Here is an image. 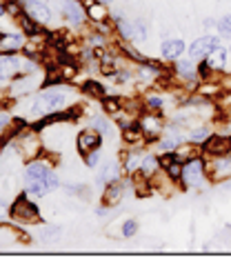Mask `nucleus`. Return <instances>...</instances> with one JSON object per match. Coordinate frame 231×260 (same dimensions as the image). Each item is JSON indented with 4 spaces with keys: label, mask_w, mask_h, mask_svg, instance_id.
Segmentation results:
<instances>
[{
    "label": "nucleus",
    "mask_w": 231,
    "mask_h": 260,
    "mask_svg": "<svg viewBox=\"0 0 231 260\" xmlns=\"http://www.w3.org/2000/svg\"><path fill=\"white\" fill-rule=\"evenodd\" d=\"M145 107L149 109V111H158V109H162V98H160V96H147V100H145Z\"/></svg>",
    "instance_id": "36"
},
{
    "label": "nucleus",
    "mask_w": 231,
    "mask_h": 260,
    "mask_svg": "<svg viewBox=\"0 0 231 260\" xmlns=\"http://www.w3.org/2000/svg\"><path fill=\"white\" fill-rule=\"evenodd\" d=\"M209 129H207L205 125H200V127H195V129H189L187 132V143H193V145H200L203 147L205 145V140L209 138Z\"/></svg>",
    "instance_id": "25"
},
{
    "label": "nucleus",
    "mask_w": 231,
    "mask_h": 260,
    "mask_svg": "<svg viewBox=\"0 0 231 260\" xmlns=\"http://www.w3.org/2000/svg\"><path fill=\"white\" fill-rule=\"evenodd\" d=\"M158 169H160L158 156H153V153H147V156H142V165H140L138 171H142L147 178H151L153 174H158Z\"/></svg>",
    "instance_id": "22"
},
{
    "label": "nucleus",
    "mask_w": 231,
    "mask_h": 260,
    "mask_svg": "<svg viewBox=\"0 0 231 260\" xmlns=\"http://www.w3.org/2000/svg\"><path fill=\"white\" fill-rule=\"evenodd\" d=\"M122 160H124V171L127 174H136L142 165V156L138 151H127V153H122Z\"/></svg>",
    "instance_id": "23"
},
{
    "label": "nucleus",
    "mask_w": 231,
    "mask_h": 260,
    "mask_svg": "<svg viewBox=\"0 0 231 260\" xmlns=\"http://www.w3.org/2000/svg\"><path fill=\"white\" fill-rule=\"evenodd\" d=\"M11 218L18 222H38L40 211H38V207L22 193V196H18L14 200V205H11Z\"/></svg>",
    "instance_id": "3"
},
{
    "label": "nucleus",
    "mask_w": 231,
    "mask_h": 260,
    "mask_svg": "<svg viewBox=\"0 0 231 260\" xmlns=\"http://www.w3.org/2000/svg\"><path fill=\"white\" fill-rule=\"evenodd\" d=\"M103 107H105L107 114L118 116V114H120V109H122V105H120V100H118V98H105L103 100Z\"/></svg>",
    "instance_id": "33"
},
{
    "label": "nucleus",
    "mask_w": 231,
    "mask_h": 260,
    "mask_svg": "<svg viewBox=\"0 0 231 260\" xmlns=\"http://www.w3.org/2000/svg\"><path fill=\"white\" fill-rule=\"evenodd\" d=\"M18 20H20V27H22V31H25L27 36H38V22L36 20H31L27 14L20 16Z\"/></svg>",
    "instance_id": "29"
},
{
    "label": "nucleus",
    "mask_w": 231,
    "mask_h": 260,
    "mask_svg": "<svg viewBox=\"0 0 231 260\" xmlns=\"http://www.w3.org/2000/svg\"><path fill=\"white\" fill-rule=\"evenodd\" d=\"M122 138H124V143H127V145L140 147L147 140V136H145V132H142L140 122H134V125H129V127L122 129Z\"/></svg>",
    "instance_id": "19"
},
{
    "label": "nucleus",
    "mask_w": 231,
    "mask_h": 260,
    "mask_svg": "<svg viewBox=\"0 0 231 260\" xmlns=\"http://www.w3.org/2000/svg\"><path fill=\"white\" fill-rule=\"evenodd\" d=\"M91 127L96 129V132H98L100 136H111V132H114V127L109 125V120H107L105 116H93Z\"/></svg>",
    "instance_id": "27"
},
{
    "label": "nucleus",
    "mask_w": 231,
    "mask_h": 260,
    "mask_svg": "<svg viewBox=\"0 0 231 260\" xmlns=\"http://www.w3.org/2000/svg\"><path fill=\"white\" fill-rule=\"evenodd\" d=\"M147 25L142 20H134L131 22V31H129V43H145L147 40Z\"/></svg>",
    "instance_id": "24"
},
{
    "label": "nucleus",
    "mask_w": 231,
    "mask_h": 260,
    "mask_svg": "<svg viewBox=\"0 0 231 260\" xmlns=\"http://www.w3.org/2000/svg\"><path fill=\"white\" fill-rule=\"evenodd\" d=\"M229 51H231V47H229Z\"/></svg>",
    "instance_id": "43"
},
{
    "label": "nucleus",
    "mask_w": 231,
    "mask_h": 260,
    "mask_svg": "<svg viewBox=\"0 0 231 260\" xmlns=\"http://www.w3.org/2000/svg\"><path fill=\"white\" fill-rule=\"evenodd\" d=\"M51 171V167L47 162H40V160H36V162H29L27 165V171H25V180L27 182H38V180H43L47 178V174Z\"/></svg>",
    "instance_id": "16"
},
{
    "label": "nucleus",
    "mask_w": 231,
    "mask_h": 260,
    "mask_svg": "<svg viewBox=\"0 0 231 260\" xmlns=\"http://www.w3.org/2000/svg\"><path fill=\"white\" fill-rule=\"evenodd\" d=\"M14 147L18 149L22 158H36L43 149V145H40V138L36 134H20L14 138Z\"/></svg>",
    "instance_id": "5"
},
{
    "label": "nucleus",
    "mask_w": 231,
    "mask_h": 260,
    "mask_svg": "<svg viewBox=\"0 0 231 260\" xmlns=\"http://www.w3.org/2000/svg\"><path fill=\"white\" fill-rule=\"evenodd\" d=\"M205 169H207V178L211 180H222L231 176V156H207L205 160Z\"/></svg>",
    "instance_id": "4"
},
{
    "label": "nucleus",
    "mask_w": 231,
    "mask_h": 260,
    "mask_svg": "<svg viewBox=\"0 0 231 260\" xmlns=\"http://www.w3.org/2000/svg\"><path fill=\"white\" fill-rule=\"evenodd\" d=\"M3 216H5V205L0 203V218H3Z\"/></svg>",
    "instance_id": "41"
},
{
    "label": "nucleus",
    "mask_w": 231,
    "mask_h": 260,
    "mask_svg": "<svg viewBox=\"0 0 231 260\" xmlns=\"http://www.w3.org/2000/svg\"><path fill=\"white\" fill-rule=\"evenodd\" d=\"M40 236H43V238H56V236H60V229L58 227H45V229H40Z\"/></svg>",
    "instance_id": "38"
},
{
    "label": "nucleus",
    "mask_w": 231,
    "mask_h": 260,
    "mask_svg": "<svg viewBox=\"0 0 231 260\" xmlns=\"http://www.w3.org/2000/svg\"><path fill=\"white\" fill-rule=\"evenodd\" d=\"M114 180H120V165L116 160H109L98 169V182L107 185V182H114Z\"/></svg>",
    "instance_id": "17"
},
{
    "label": "nucleus",
    "mask_w": 231,
    "mask_h": 260,
    "mask_svg": "<svg viewBox=\"0 0 231 260\" xmlns=\"http://www.w3.org/2000/svg\"><path fill=\"white\" fill-rule=\"evenodd\" d=\"M82 91L89 93V96H93V98H105V87L100 85V82H93V80H89L82 85Z\"/></svg>",
    "instance_id": "28"
},
{
    "label": "nucleus",
    "mask_w": 231,
    "mask_h": 260,
    "mask_svg": "<svg viewBox=\"0 0 231 260\" xmlns=\"http://www.w3.org/2000/svg\"><path fill=\"white\" fill-rule=\"evenodd\" d=\"M218 36L220 38H231V14L227 16H222L220 20H218Z\"/></svg>",
    "instance_id": "31"
},
{
    "label": "nucleus",
    "mask_w": 231,
    "mask_h": 260,
    "mask_svg": "<svg viewBox=\"0 0 231 260\" xmlns=\"http://www.w3.org/2000/svg\"><path fill=\"white\" fill-rule=\"evenodd\" d=\"M9 122H11V118H9L7 114H0V132H3V129H5V127H7V125H9Z\"/></svg>",
    "instance_id": "39"
},
{
    "label": "nucleus",
    "mask_w": 231,
    "mask_h": 260,
    "mask_svg": "<svg viewBox=\"0 0 231 260\" xmlns=\"http://www.w3.org/2000/svg\"><path fill=\"white\" fill-rule=\"evenodd\" d=\"M138 76H140L142 80H156L158 76H160V69H158V64L140 62V67H138Z\"/></svg>",
    "instance_id": "26"
},
{
    "label": "nucleus",
    "mask_w": 231,
    "mask_h": 260,
    "mask_svg": "<svg viewBox=\"0 0 231 260\" xmlns=\"http://www.w3.org/2000/svg\"><path fill=\"white\" fill-rule=\"evenodd\" d=\"M20 58H16V56H5V58H0V82H5V80H11L14 76L20 72Z\"/></svg>",
    "instance_id": "13"
},
{
    "label": "nucleus",
    "mask_w": 231,
    "mask_h": 260,
    "mask_svg": "<svg viewBox=\"0 0 231 260\" xmlns=\"http://www.w3.org/2000/svg\"><path fill=\"white\" fill-rule=\"evenodd\" d=\"M176 74L178 76H180V78L182 80H193L195 78V74H198V64H195L193 62V58L191 56H189V58H178V60H176Z\"/></svg>",
    "instance_id": "18"
},
{
    "label": "nucleus",
    "mask_w": 231,
    "mask_h": 260,
    "mask_svg": "<svg viewBox=\"0 0 231 260\" xmlns=\"http://www.w3.org/2000/svg\"><path fill=\"white\" fill-rule=\"evenodd\" d=\"M100 72L103 74H107V76H116V72H118V67H116V60L111 56H103V60H100Z\"/></svg>",
    "instance_id": "32"
},
{
    "label": "nucleus",
    "mask_w": 231,
    "mask_h": 260,
    "mask_svg": "<svg viewBox=\"0 0 231 260\" xmlns=\"http://www.w3.org/2000/svg\"><path fill=\"white\" fill-rule=\"evenodd\" d=\"M138 122H140L142 132H145V136H147V140L160 138V134H162V129H164L162 118H158L156 114H142Z\"/></svg>",
    "instance_id": "10"
},
{
    "label": "nucleus",
    "mask_w": 231,
    "mask_h": 260,
    "mask_svg": "<svg viewBox=\"0 0 231 260\" xmlns=\"http://www.w3.org/2000/svg\"><path fill=\"white\" fill-rule=\"evenodd\" d=\"M222 43L220 36H213V34H207V36L193 40L191 47H189V56L193 58V60H205L207 56H209V51L213 47H218Z\"/></svg>",
    "instance_id": "6"
},
{
    "label": "nucleus",
    "mask_w": 231,
    "mask_h": 260,
    "mask_svg": "<svg viewBox=\"0 0 231 260\" xmlns=\"http://www.w3.org/2000/svg\"><path fill=\"white\" fill-rule=\"evenodd\" d=\"M87 16H89V20L103 25V22H107V18H109V11H107V7L100 5V3H89L87 5Z\"/></svg>",
    "instance_id": "21"
},
{
    "label": "nucleus",
    "mask_w": 231,
    "mask_h": 260,
    "mask_svg": "<svg viewBox=\"0 0 231 260\" xmlns=\"http://www.w3.org/2000/svg\"><path fill=\"white\" fill-rule=\"evenodd\" d=\"M60 11H62V18L69 20L71 25H82L85 18H87V11L82 9V5L78 3V0H62Z\"/></svg>",
    "instance_id": "9"
},
{
    "label": "nucleus",
    "mask_w": 231,
    "mask_h": 260,
    "mask_svg": "<svg viewBox=\"0 0 231 260\" xmlns=\"http://www.w3.org/2000/svg\"><path fill=\"white\" fill-rule=\"evenodd\" d=\"M136 232H138V222L136 220H124V224H122V236L124 238H134L136 236Z\"/></svg>",
    "instance_id": "35"
},
{
    "label": "nucleus",
    "mask_w": 231,
    "mask_h": 260,
    "mask_svg": "<svg viewBox=\"0 0 231 260\" xmlns=\"http://www.w3.org/2000/svg\"><path fill=\"white\" fill-rule=\"evenodd\" d=\"M85 162H87V167H98V162H100V151H89L87 156H85Z\"/></svg>",
    "instance_id": "37"
},
{
    "label": "nucleus",
    "mask_w": 231,
    "mask_h": 260,
    "mask_svg": "<svg viewBox=\"0 0 231 260\" xmlns=\"http://www.w3.org/2000/svg\"><path fill=\"white\" fill-rule=\"evenodd\" d=\"M22 7H25L29 18L36 20L38 25H47V22L51 20V9H49V5L38 3V0H22Z\"/></svg>",
    "instance_id": "8"
},
{
    "label": "nucleus",
    "mask_w": 231,
    "mask_h": 260,
    "mask_svg": "<svg viewBox=\"0 0 231 260\" xmlns=\"http://www.w3.org/2000/svg\"><path fill=\"white\" fill-rule=\"evenodd\" d=\"M162 58L164 60H178V58H182V54H185V43L182 40H178V38H169V40H164L162 43Z\"/></svg>",
    "instance_id": "15"
},
{
    "label": "nucleus",
    "mask_w": 231,
    "mask_h": 260,
    "mask_svg": "<svg viewBox=\"0 0 231 260\" xmlns=\"http://www.w3.org/2000/svg\"><path fill=\"white\" fill-rule=\"evenodd\" d=\"M182 165H185V162H180V160H174V162H171L167 169H164V171H167V176H169L171 180H180V176H182Z\"/></svg>",
    "instance_id": "34"
},
{
    "label": "nucleus",
    "mask_w": 231,
    "mask_h": 260,
    "mask_svg": "<svg viewBox=\"0 0 231 260\" xmlns=\"http://www.w3.org/2000/svg\"><path fill=\"white\" fill-rule=\"evenodd\" d=\"M182 185L187 189H203L205 180H207V169H205V160L203 156H195L191 160H187L182 165V176H180Z\"/></svg>",
    "instance_id": "2"
},
{
    "label": "nucleus",
    "mask_w": 231,
    "mask_h": 260,
    "mask_svg": "<svg viewBox=\"0 0 231 260\" xmlns=\"http://www.w3.org/2000/svg\"><path fill=\"white\" fill-rule=\"evenodd\" d=\"M22 47V36H18V34H3L0 36V51L3 54H11V51H16V49H20Z\"/></svg>",
    "instance_id": "20"
},
{
    "label": "nucleus",
    "mask_w": 231,
    "mask_h": 260,
    "mask_svg": "<svg viewBox=\"0 0 231 260\" xmlns=\"http://www.w3.org/2000/svg\"><path fill=\"white\" fill-rule=\"evenodd\" d=\"M3 16H5V7H3V5H0V18H3Z\"/></svg>",
    "instance_id": "42"
},
{
    "label": "nucleus",
    "mask_w": 231,
    "mask_h": 260,
    "mask_svg": "<svg viewBox=\"0 0 231 260\" xmlns=\"http://www.w3.org/2000/svg\"><path fill=\"white\" fill-rule=\"evenodd\" d=\"M100 145H103V136H100L96 129H87V132H82L78 136V151L85 153V156H87L89 151L98 149Z\"/></svg>",
    "instance_id": "11"
},
{
    "label": "nucleus",
    "mask_w": 231,
    "mask_h": 260,
    "mask_svg": "<svg viewBox=\"0 0 231 260\" xmlns=\"http://www.w3.org/2000/svg\"><path fill=\"white\" fill-rule=\"evenodd\" d=\"M105 40H103V36H91V45L93 47H98V45H103Z\"/></svg>",
    "instance_id": "40"
},
{
    "label": "nucleus",
    "mask_w": 231,
    "mask_h": 260,
    "mask_svg": "<svg viewBox=\"0 0 231 260\" xmlns=\"http://www.w3.org/2000/svg\"><path fill=\"white\" fill-rule=\"evenodd\" d=\"M120 49H122V54L127 56V58H131V60H136V62H147V58L140 54L138 49H136L134 45H129V43H122L120 45Z\"/></svg>",
    "instance_id": "30"
},
{
    "label": "nucleus",
    "mask_w": 231,
    "mask_h": 260,
    "mask_svg": "<svg viewBox=\"0 0 231 260\" xmlns=\"http://www.w3.org/2000/svg\"><path fill=\"white\" fill-rule=\"evenodd\" d=\"M227 54H229V49L220 43L218 47H213V49L209 51V56L205 58V62L209 64L211 69H216V72H222L224 64H227Z\"/></svg>",
    "instance_id": "14"
},
{
    "label": "nucleus",
    "mask_w": 231,
    "mask_h": 260,
    "mask_svg": "<svg viewBox=\"0 0 231 260\" xmlns=\"http://www.w3.org/2000/svg\"><path fill=\"white\" fill-rule=\"evenodd\" d=\"M203 153H207V156H227V153H231V136H209L203 145Z\"/></svg>",
    "instance_id": "7"
},
{
    "label": "nucleus",
    "mask_w": 231,
    "mask_h": 260,
    "mask_svg": "<svg viewBox=\"0 0 231 260\" xmlns=\"http://www.w3.org/2000/svg\"><path fill=\"white\" fill-rule=\"evenodd\" d=\"M67 103V91L64 89H45L40 91L34 100V114L38 116H49L60 111Z\"/></svg>",
    "instance_id": "1"
},
{
    "label": "nucleus",
    "mask_w": 231,
    "mask_h": 260,
    "mask_svg": "<svg viewBox=\"0 0 231 260\" xmlns=\"http://www.w3.org/2000/svg\"><path fill=\"white\" fill-rule=\"evenodd\" d=\"M122 196H124V185H122L120 180L107 182V185H105V191H103V203L105 205L116 207L122 200Z\"/></svg>",
    "instance_id": "12"
}]
</instances>
